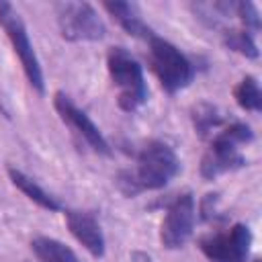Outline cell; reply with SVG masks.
<instances>
[{"instance_id": "obj_1", "label": "cell", "mask_w": 262, "mask_h": 262, "mask_svg": "<svg viewBox=\"0 0 262 262\" xmlns=\"http://www.w3.org/2000/svg\"><path fill=\"white\" fill-rule=\"evenodd\" d=\"M180 172V160L176 151L158 139L147 141L139 154L133 172L119 174V186L127 196H133L141 190L164 188Z\"/></svg>"}, {"instance_id": "obj_2", "label": "cell", "mask_w": 262, "mask_h": 262, "mask_svg": "<svg viewBox=\"0 0 262 262\" xmlns=\"http://www.w3.org/2000/svg\"><path fill=\"white\" fill-rule=\"evenodd\" d=\"M254 139L250 125L233 121L211 135V143L201 160V176L213 180L219 174L237 170L246 166V158L239 151V145H246Z\"/></svg>"}, {"instance_id": "obj_3", "label": "cell", "mask_w": 262, "mask_h": 262, "mask_svg": "<svg viewBox=\"0 0 262 262\" xmlns=\"http://www.w3.org/2000/svg\"><path fill=\"white\" fill-rule=\"evenodd\" d=\"M106 70L117 86V104L125 113H135L147 98L143 68L125 47H111L106 53Z\"/></svg>"}, {"instance_id": "obj_4", "label": "cell", "mask_w": 262, "mask_h": 262, "mask_svg": "<svg viewBox=\"0 0 262 262\" xmlns=\"http://www.w3.org/2000/svg\"><path fill=\"white\" fill-rule=\"evenodd\" d=\"M149 45V68L160 80L162 88L168 94H174L186 88L194 76V68L188 57L170 41L154 35L147 39Z\"/></svg>"}, {"instance_id": "obj_5", "label": "cell", "mask_w": 262, "mask_h": 262, "mask_svg": "<svg viewBox=\"0 0 262 262\" xmlns=\"http://www.w3.org/2000/svg\"><path fill=\"white\" fill-rule=\"evenodd\" d=\"M0 27L4 29L14 53L18 55L29 84L39 94H43L45 92V82H43V70H41V63H39V57L33 49V43L29 39V33H27V27H25L20 14L8 2H0Z\"/></svg>"}, {"instance_id": "obj_6", "label": "cell", "mask_w": 262, "mask_h": 262, "mask_svg": "<svg viewBox=\"0 0 262 262\" xmlns=\"http://www.w3.org/2000/svg\"><path fill=\"white\" fill-rule=\"evenodd\" d=\"M55 16L61 37L68 41H100L106 27L88 2H57Z\"/></svg>"}, {"instance_id": "obj_7", "label": "cell", "mask_w": 262, "mask_h": 262, "mask_svg": "<svg viewBox=\"0 0 262 262\" xmlns=\"http://www.w3.org/2000/svg\"><path fill=\"white\" fill-rule=\"evenodd\" d=\"M252 246V231L244 223H233L225 231H215L199 239V248L209 262H246Z\"/></svg>"}, {"instance_id": "obj_8", "label": "cell", "mask_w": 262, "mask_h": 262, "mask_svg": "<svg viewBox=\"0 0 262 262\" xmlns=\"http://www.w3.org/2000/svg\"><path fill=\"white\" fill-rule=\"evenodd\" d=\"M194 196L190 192L176 194L166 205V215L160 225V242L168 250H176L188 242L194 227Z\"/></svg>"}, {"instance_id": "obj_9", "label": "cell", "mask_w": 262, "mask_h": 262, "mask_svg": "<svg viewBox=\"0 0 262 262\" xmlns=\"http://www.w3.org/2000/svg\"><path fill=\"white\" fill-rule=\"evenodd\" d=\"M53 104H55V111L59 113L61 121H63L72 131H76L96 154H102V156H108V154H111V145H108V141L104 139V135L100 133V129L92 123V119H90L82 108H78V106L72 102V98H70L68 94L55 92Z\"/></svg>"}, {"instance_id": "obj_10", "label": "cell", "mask_w": 262, "mask_h": 262, "mask_svg": "<svg viewBox=\"0 0 262 262\" xmlns=\"http://www.w3.org/2000/svg\"><path fill=\"white\" fill-rule=\"evenodd\" d=\"M66 223L72 235L94 256L100 258L104 254V235L92 213L86 211H66Z\"/></svg>"}, {"instance_id": "obj_11", "label": "cell", "mask_w": 262, "mask_h": 262, "mask_svg": "<svg viewBox=\"0 0 262 262\" xmlns=\"http://www.w3.org/2000/svg\"><path fill=\"white\" fill-rule=\"evenodd\" d=\"M104 10L131 35V37H137V39H149L154 37L156 33L143 23L139 10L135 4H129V2H104L102 4Z\"/></svg>"}, {"instance_id": "obj_12", "label": "cell", "mask_w": 262, "mask_h": 262, "mask_svg": "<svg viewBox=\"0 0 262 262\" xmlns=\"http://www.w3.org/2000/svg\"><path fill=\"white\" fill-rule=\"evenodd\" d=\"M8 176L12 180V184L25 194L29 196L33 203H37L39 207L47 209V211H59V203L55 201V196H51L45 188H41L31 176H27L25 172L16 170V168H8Z\"/></svg>"}, {"instance_id": "obj_13", "label": "cell", "mask_w": 262, "mask_h": 262, "mask_svg": "<svg viewBox=\"0 0 262 262\" xmlns=\"http://www.w3.org/2000/svg\"><path fill=\"white\" fill-rule=\"evenodd\" d=\"M31 248L39 262H80L72 248H68L66 244H61L53 237L37 235L31 242Z\"/></svg>"}, {"instance_id": "obj_14", "label": "cell", "mask_w": 262, "mask_h": 262, "mask_svg": "<svg viewBox=\"0 0 262 262\" xmlns=\"http://www.w3.org/2000/svg\"><path fill=\"white\" fill-rule=\"evenodd\" d=\"M190 119L194 125V131L201 137H211L213 131H217L223 125V117L219 115L217 106L209 104V102H199L192 106L190 111Z\"/></svg>"}, {"instance_id": "obj_15", "label": "cell", "mask_w": 262, "mask_h": 262, "mask_svg": "<svg viewBox=\"0 0 262 262\" xmlns=\"http://www.w3.org/2000/svg\"><path fill=\"white\" fill-rule=\"evenodd\" d=\"M233 98L235 102L250 113H260L262 108V92L258 86V80L254 76H246L239 80V84L233 88Z\"/></svg>"}, {"instance_id": "obj_16", "label": "cell", "mask_w": 262, "mask_h": 262, "mask_svg": "<svg viewBox=\"0 0 262 262\" xmlns=\"http://www.w3.org/2000/svg\"><path fill=\"white\" fill-rule=\"evenodd\" d=\"M223 43L229 49H233V51H237L250 59L258 57V45L254 41V35H250L244 29H225L223 31Z\"/></svg>"}, {"instance_id": "obj_17", "label": "cell", "mask_w": 262, "mask_h": 262, "mask_svg": "<svg viewBox=\"0 0 262 262\" xmlns=\"http://www.w3.org/2000/svg\"><path fill=\"white\" fill-rule=\"evenodd\" d=\"M233 14L239 16L242 29L248 31L250 35L260 31V14H258V8L252 2H233Z\"/></svg>"}, {"instance_id": "obj_18", "label": "cell", "mask_w": 262, "mask_h": 262, "mask_svg": "<svg viewBox=\"0 0 262 262\" xmlns=\"http://www.w3.org/2000/svg\"><path fill=\"white\" fill-rule=\"evenodd\" d=\"M143 262H149V258H145V260H143Z\"/></svg>"}, {"instance_id": "obj_19", "label": "cell", "mask_w": 262, "mask_h": 262, "mask_svg": "<svg viewBox=\"0 0 262 262\" xmlns=\"http://www.w3.org/2000/svg\"><path fill=\"white\" fill-rule=\"evenodd\" d=\"M254 262H260V260H254Z\"/></svg>"}]
</instances>
